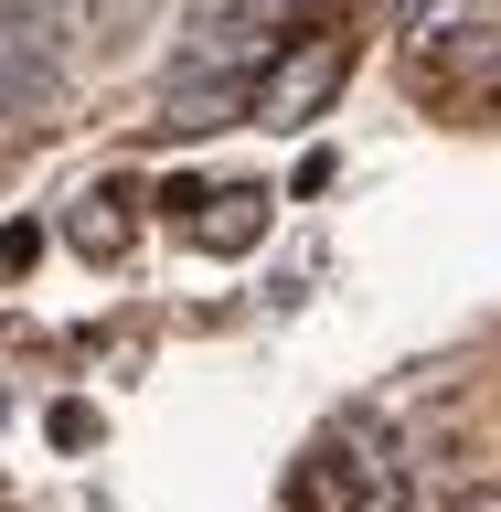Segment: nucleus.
I'll use <instances>...</instances> for the list:
<instances>
[{
    "mask_svg": "<svg viewBox=\"0 0 501 512\" xmlns=\"http://www.w3.org/2000/svg\"><path fill=\"white\" fill-rule=\"evenodd\" d=\"M320 0H203L192 11V43L171 75H256L267 64V43H288V32H310Z\"/></svg>",
    "mask_w": 501,
    "mask_h": 512,
    "instance_id": "1",
    "label": "nucleus"
},
{
    "mask_svg": "<svg viewBox=\"0 0 501 512\" xmlns=\"http://www.w3.org/2000/svg\"><path fill=\"white\" fill-rule=\"evenodd\" d=\"M320 86H342V43H299L278 75H246V107H256V118H278V128H299V107H310Z\"/></svg>",
    "mask_w": 501,
    "mask_h": 512,
    "instance_id": "2",
    "label": "nucleus"
},
{
    "mask_svg": "<svg viewBox=\"0 0 501 512\" xmlns=\"http://www.w3.org/2000/svg\"><path fill=\"white\" fill-rule=\"evenodd\" d=\"M352 502H363V459H352V448H310V470H299L288 512H352Z\"/></svg>",
    "mask_w": 501,
    "mask_h": 512,
    "instance_id": "3",
    "label": "nucleus"
},
{
    "mask_svg": "<svg viewBox=\"0 0 501 512\" xmlns=\"http://www.w3.org/2000/svg\"><path fill=\"white\" fill-rule=\"evenodd\" d=\"M459 512H501V491H470V502H459Z\"/></svg>",
    "mask_w": 501,
    "mask_h": 512,
    "instance_id": "4",
    "label": "nucleus"
},
{
    "mask_svg": "<svg viewBox=\"0 0 501 512\" xmlns=\"http://www.w3.org/2000/svg\"><path fill=\"white\" fill-rule=\"evenodd\" d=\"M374 512H427V502H406V491H395V502H374Z\"/></svg>",
    "mask_w": 501,
    "mask_h": 512,
    "instance_id": "5",
    "label": "nucleus"
}]
</instances>
